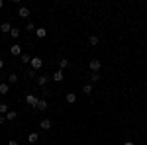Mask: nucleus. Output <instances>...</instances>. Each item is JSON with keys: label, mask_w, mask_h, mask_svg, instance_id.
Returning <instances> with one entry per match:
<instances>
[{"label": "nucleus", "mask_w": 147, "mask_h": 145, "mask_svg": "<svg viewBox=\"0 0 147 145\" xmlns=\"http://www.w3.org/2000/svg\"><path fill=\"white\" fill-rule=\"evenodd\" d=\"M8 82H0V94H8Z\"/></svg>", "instance_id": "f8f14e48"}, {"label": "nucleus", "mask_w": 147, "mask_h": 145, "mask_svg": "<svg viewBox=\"0 0 147 145\" xmlns=\"http://www.w3.org/2000/svg\"><path fill=\"white\" fill-rule=\"evenodd\" d=\"M37 96H35V94H28V96H26V104H30V106H32V108H37Z\"/></svg>", "instance_id": "f03ea898"}, {"label": "nucleus", "mask_w": 147, "mask_h": 145, "mask_svg": "<svg viewBox=\"0 0 147 145\" xmlns=\"http://www.w3.org/2000/svg\"><path fill=\"white\" fill-rule=\"evenodd\" d=\"M37 139H39V135L35 134V132H32V134L28 135V141H30V143H37Z\"/></svg>", "instance_id": "1a4fd4ad"}, {"label": "nucleus", "mask_w": 147, "mask_h": 145, "mask_svg": "<svg viewBox=\"0 0 147 145\" xmlns=\"http://www.w3.org/2000/svg\"><path fill=\"white\" fill-rule=\"evenodd\" d=\"M4 122H6V116H0V125H2Z\"/></svg>", "instance_id": "393cba45"}, {"label": "nucleus", "mask_w": 147, "mask_h": 145, "mask_svg": "<svg viewBox=\"0 0 147 145\" xmlns=\"http://www.w3.org/2000/svg\"><path fill=\"white\" fill-rule=\"evenodd\" d=\"M53 80H55V82H61V80H63V71H57V73H53Z\"/></svg>", "instance_id": "9d476101"}, {"label": "nucleus", "mask_w": 147, "mask_h": 145, "mask_svg": "<svg viewBox=\"0 0 147 145\" xmlns=\"http://www.w3.org/2000/svg\"><path fill=\"white\" fill-rule=\"evenodd\" d=\"M75 100H77V94H75V92H69V94H67V102H69V104H73Z\"/></svg>", "instance_id": "2eb2a0df"}, {"label": "nucleus", "mask_w": 147, "mask_h": 145, "mask_svg": "<svg viewBox=\"0 0 147 145\" xmlns=\"http://www.w3.org/2000/svg\"><path fill=\"white\" fill-rule=\"evenodd\" d=\"M10 35H12V37H14V39H18V37H20V30H18V28H12Z\"/></svg>", "instance_id": "a211bd4d"}, {"label": "nucleus", "mask_w": 147, "mask_h": 145, "mask_svg": "<svg viewBox=\"0 0 147 145\" xmlns=\"http://www.w3.org/2000/svg\"><path fill=\"white\" fill-rule=\"evenodd\" d=\"M35 35H37L39 39H43V37L47 35V30L45 28H37V30H35Z\"/></svg>", "instance_id": "6e6552de"}, {"label": "nucleus", "mask_w": 147, "mask_h": 145, "mask_svg": "<svg viewBox=\"0 0 147 145\" xmlns=\"http://www.w3.org/2000/svg\"><path fill=\"white\" fill-rule=\"evenodd\" d=\"M0 32H2V34H10V32H12V26H10L8 22L0 24Z\"/></svg>", "instance_id": "423d86ee"}, {"label": "nucleus", "mask_w": 147, "mask_h": 145, "mask_svg": "<svg viewBox=\"0 0 147 145\" xmlns=\"http://www.w3.org/2000/svg\"><path fill=\"white\" fill-rule=\"evenodd\" d=\"M18 16H20V18H28V16H30V8H26V6H22V8L18 10Z\"/></svg>", "instance_id": "0eeeda50"}, {"label": "nucleus", "mask_w": 147, "mask_h": 145, "mask_svg": "<svg viewBox=\"0 0 147 145\" xmlns=\"http://www.w3.org/2000/svg\"><path fill=\"white\" fill-rule=\"evenodd\" d=\"M100 67H102V63L98 61V59H92L90 63H88V69H90V73H98V71H100Z\"/></svg>", "instance_id": "f257e3e1"}, {"label": "nucleus", "mask_w": 147, "mask_h": 145, "mask_svg": "<svg viewBox=\"0 0 147 145\" xmlns=\"http://www.w3.org/2000/svg\"><path fill=\"white\" fill-rule=\"evenodd\" d=\"M20 57H22V63H30V61H32V57L28 55V53H22Z\"/></svg>", "instance_id": "5701e85b"}, {"label": "nucleus", "mask_w": 147, "mask_h": 145, "mask_svg": "<svg viewBox=\"0 0 147 145\" xmlns=\"http://www.w3.org/2000/svg\"><path fill=\"white\" fill-rule=\"evenodd\" d=\"M47 80H49L47 77H37V84H39V86H45V84H47Z\"/></svg>", "instance_id": "dca6fc26"}, {"label": "nucleus", "mask_w": 147, "mask_h": 145, "mask_svg": "<svg viewBox=\"0 0 147 145\" xmlns=\"http://www.w3.org/2000/svg\"><path fill=\"white\" fill-rule=\"evenodd\" d=\"M8 145H18V141H8Z\"/></svg>", "instance_id": "bb28decb"}, {"label": "nucleus", "mask_w": 147, "mask_h": 145, "mask_svg": "<svg viewBox=\"0 0 147 145\" xmlns=\"http://www.w3.org/2000/svg\"><path fill=\"white\" fill-rule=\"evenodd\" d=\"M16 116H18V114H16L14 110H8V114H6V120H8V122H12V120H16Z\"/></svg>", "instance_id": "ddd939ff"}, {"label": "nucleus", "mask_w": 147, "mask_h": 145, "mask_svg": "<svg viewBox=\"0 0 147 145\" xmlns=\"http://www.w3.org/2000/svg\"><path fill=\"white\" fill-rule=\"evenodd\" d=\"M69 67V61L67 59H61V61H59V71H63V69H67Z\"/></svg>", "instance_id": "4468645a"}, {"label": "nucleus", "mask_w": 147, "mask_h": 145, "mask_svg": "<svg viewBox=\"0 0 147 145\" xmlns=\"http://www.w3.org/2000/svg\"><path fill=\"white\" fill-rule=\"evenodd\" d=\"M10 53H12V55H14V57H18V55H22V45H18V43H14V45H12V47H10Z\"/></svg>", "instance_id": "20e7f679"}, {"label": "nucleus", "mask_w": 147, "mask_h": 145, "mask_svg": "<svg viewBox=\"0 0 147 145\" xmlns=\"http://www.w3.org/2000/svg\"><path fill=\"white\" fill-rule=\"evenodd\" d=\"M41 67H43V61H41L39 57H34V59H32V69L37 71V69H41Z\"/></svg>", "instance_id": "7ed1b4c3"}, {"label": "nucleus", "mask_w": 147, "mask_h": 145, "mask_svg": "<svg viewBox=\"0 0 147 145\" xmlns=\"http://www.w3.org/2000/svg\"><path fill=\"white\" fill-rule=\"evenodd\" d=\"M8 84H18V75L16 73H12L10 77H8Z\"/></svg>", "instance_id": "9b49d317"}, {"label": "nucleus", "mask_w": 147, "mask_h": 145, "mask_svg": "<svg viewBox=\"0 0 147 145\" xmlns=\"http://www.w3.org/2000/svg\"><path fill=\"white\" fill-rule=\"evenodd\" d=\"M82 92H84V94H92V84H84V86H82Z\"/></svg>", "instance_id": "412c9836"}, {"label": "nucleus", "mask_w": 147, "mask_h": 145, "mask_svg": "<svg viewBox=\"0 0 147 145\" xmlns=\"http://www.w3.org/2000/svg\"><path fill=\"white\" fill-rule=\"evenodd\" d=\"M124 145H136V143H134V141H125Z\"/></svg>", "instance_id": "cd10ccee"}, {"label": "nucleus", "mask_w": 147, "mask_h": 145, "mask_svg": "<svg viewBox=\"0 0 147 145\" xmlns=\"http://www.w3.org/2000/svg\"><path fill=\"white\" fill-rule=\"evenodd\" d=\"M88 78H90L92 82H98V80H100V75H98V73H90V75H88Z\"/></svg>", "instance_id": "f3484780"}, {"label": "nucleus", "mask_w": 147, "mask_h": 145, "mask_svg": "<svg viewBox=\"0 0 147 145\" xmlns=\"http://www.w3.org/2000/svg\"><path fill=\"white\" fill-rule=\"evenodd\" d=\"M8 114V104H0V116Z\"/></svg>", "instance_id": "4be33fe9"}, {"label": "nucleus", "mask_w": 147, "mask_h": 145, "mask_svg": "<svg viewBox=\"0 0 147 145\" xmlns=\"http://www.w3.org/2000/svg\"><path fill=\"white\" fill-rule=\"evenodd\" d=\"M2 6H4V2H2V0H0V8H2Z\"/></svg>", "instance_id": "c85d7f7f"}, {"label": "nucleus", "mask_w": 147, "mask_h": 145, "mask_svg": "<svg viewBox=\"0 0 147 145\" xmlns=\"http://www.w3.org/2000/svg\"><path fill=\"white\" fill-rule=\"evenodd\" d=\"M26 30H28V32H35V30H37V28H35L34 24L30 22V24H28V26H26Z\"/></svg>", "instance_id": "b1692460"}, {"label": "nucleus", "mask_w": 147, "mask_h": 145, "mask_svg": "<svg viewBox=\"0 0 147 145\" xmlns=\"http://www.w3.org/2000/svg\"><path fill=\"white\" fill-rule=\"evenodd\" d=\"M47 108V100H39L37 102V110H45Z\"/></svg>", "instance_id": "6ab92c4d"}, {"label": "nucleus", "mask_w": 147, "mask_h": 145, "mask_svg": "<svg viewBox=\"0 0 147 145\" xmlns=\"http://www.w3.org/2000/svg\"><path fill=\"white\" fill-rule=\"evenodd\" d=\"M2 67H4V61H2V57H0V71H2Z\"/></svg>", "instance_id": "a878e982"}, {"label": "nucleus", "mask_w": 147, "mask_h": 145, "mask_svg": "<svg viewBox=\"0 0 147 145\" xmlns=\"http://www.w3.org/2000/svg\"><path fill=\"white\" fill-rule=\"evenodd\" d=\"M39 127H41V129H51V120H49V118H45V120H41V123H39Z\"/></svg>", "instance_id": "39448f33"}, {"label": "nucleus", "mask_w": 147, "mask_h": 145, "mask_svg": "<svg viewBox=\"0 0 147 145\" xmlns=\"http://www.w3.org/2000/svg\"><path fill=\"white\" fill-rule=\"evenodd\" d=\"M88 43H90V45H98V43H100V39H98L96 35H90V39H88Z\"/></svg>", "instance_id": "aec40b11"}]
</instances>
